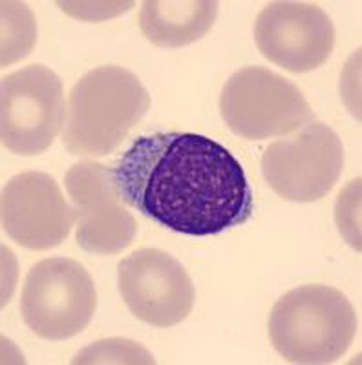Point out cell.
Instances as JSON below:
<instances>
[{"label":"cell","instance_id":"6da1fadb","mask_svg":"<svg viewBox=\"0 0 362 365\" xmlns=\"http://www.w3.org/2000/svg\"><path fill=\"white\" fill-rule=\"evenodd\" d=\"M112 172L121 200L172 232L214 236L253 216L254 195L243 166L207 135H141Z\"/></svg>","mask_w":362,"mask_h":365},{"label":"cell","instance_id":"7a4b0ae2","mask_svg":"<svg viewBox=\"0 0 362 365\" xmlns=\"http://www.w3.org/2000/svg\"><path fill=\"white\" fill-rule=\"evenodd\" d=\"M150 108L138 75L121 66H99L71 88L63 126V145L74 155L112 154Z\"/></svg>","mask_w":362,"mask_h":365},{"label":"cell","instance_id":"3957f363","mask_svg":"<svg viewBox=\"0 0 362 365\" xmlns=\"http://www.w3.org/2000/svg\"><path fill=\"white\" fill-rule=\"evenodd\" d=\"M355 332L353 305L328 285L296 287L269 316L271 344L291 364H333L348 351Z\"/></svg>","mask_w":362,"mask_h":365},{"label":"cell","instance_id":"277c9868","mask_svg":"<svg viewBox=\"0 0 362 365\" xmlns=\"http://www.w3.org/2000/svg\"><path fill=\"white\" fill-rule=\"evenodd\" d=\"M220 112L231 132L249 141L289 135L315 119L296 84L260 66L231 75L221 90Z\"/></svg>","mask_w":362,"mask_h":365},{"label":"cell","instance_id":"5b68a950","mask_svg":"<svg viewBox=\"0 0 362 365\" xmlns=\"http://www.w3.org/2000/svg\"><path fill=\"white\" fill-rule=\"evenodd\" d=\"M96 307V285L79 262L48 257L29 269L21 314L39 338L61 341L79 334L92 322Z\"/></svg>","mask_w":362,"mask_h":365},{"label":"cell","instance_id":"8992f818","mask_svg":"<svg viewBox=\"0 0 362 365\" xmlns=\"http://www.w3.org/2000/svg\"><path fill=\"white\" fill-rule=\"evenodd\" d=\"M344 166L341 137L321 120H309L291 137L271 143L262 155V174L286 201L313 203L333 190Z\"/></svg>","mask_w":362,"mask_h":365},{"label":"cell","instance_id":"52a82bcc","mask_svg":"<svg viewBox=\"0 0 362 365\" xmlns=\"http://www.w3.org/2000/svg\"><path fill=\"white\" fill-rule=\"evenodd\" d=\"M2 145L19 155H39L50 148L64 126L63 81L50 68L31 64L2 79Z\"/></svg>","mask_w":362,"mask_h":365},{"label":"cell","instance_id":"ba28073f","mask_svg":"<svg viewBox=\"0 0 362 365\" xmlns=\"http://www.w3.org/2000/svg\"><path fill=\"white\" fill-rule=\"evenodd\" d=\"M117 285L129 311L154 327H174L194 307L191 276L161 249L146 247L123 257L117 267Z\"/></svg>","mask_w":362,"mask_h":365},{"label":"cell","instance_id":"9c48e42d","mask_svg":"<svg viewBox=\"0 0 362 365\" xmlns=\"http://www.w3.org/2000/svg\"><path fill=\"white\" fill-rule=\"evenodd\" d=\"M254 41L267 61L291 73H306L329 58L335 26L311 2H269L254 22Z\"/></svg>","mask_w":362,"mask_h":365},{"label":"cell","instance_id":"30bf717a","mask_svg":"<svg viewBox=\"0 0 362 365\" xmlns=\"http://www.w3.org/2000/svg\"><path fill=\"white\" fill-rule=\"evenodd\" d=\"M64 187L77 210V245L86 252L110 256L130 247L138 221L121 205V195L109 166L81 161L68 170Z\"/></svg>","mask_w":362,"mask_h":365},{"label":"cell","instance_id":"8fae6325","mask_svg":"<svg viewBox=\"0 0 362 365\" xmlns=\"http://www.w3.org/2000/svg\"><path fill=\"white\" fill-rule=\"evenodd\" d=\"M77 210L44 172H22L2 190V227L17 245L50 250L70 236Z\"/></svg>","mask_w":362,"mask_h":365},{"label":"cell","instance_id":"7c38bea8","mask_svg":"<svg viewBox=\"0 0 362 365\" xmlns=\"http://www.w3.org/2000/svg\"><path fill=\"white\" fill-rule=\"evenodd\" d=\"M218 17L214 0H145L139 28L159 48H181L200 41Z\"/></svg>","mask_w":362,"mask_h":365},{"label":"cell","instance_id":"4fadbf2b","mask_svg":"<svg viewBox=\"0 0 362 365\" xmlns=\"http://www.w3.org/2000/svg\"><path fill=\"white\" fill-rule=\"evenodd\" d=\"M31 13L19 2H2V66L26 57L35 42Z\"/></svg>","mask_w":362,"mask_h":365},{"label":"cell","instance_id":"5bb4252c","mask_svg":"<svg viewBox=\"0 0 362 365\" xmlns=\"http://www.w3.org/2000/svg\"><path fill=\"white\" fill-rule=\"evenodd\" d=\"M74 364H154V358L136 341L110 338L81 351Z\"/></svg>","mask_w":362,"mask_h":365}]
</instances>
